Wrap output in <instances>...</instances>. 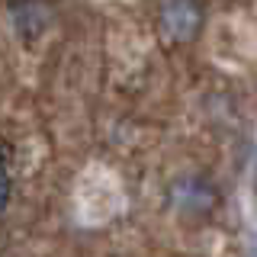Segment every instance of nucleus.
<instances>
[{"label": "nucleus", "mask_w": 257, "mask_h": 257, "mask_svg": "<svg viewBox=\"0 0 257 257\" xmlns=\"http://www.w3.org/2000/svg\"><path fill=\"white\" fill-rule=\"evenodd\" d=\"M203 4L199 0H164L161 7V29L174 42H193L203 29Z\"/></svg>", "instance_id": "f257e3e1"}, {"label": "nucleus", "mask_w": 257, "mask_h": 257, "mask_svg": "<svg viewBox=\"0 0 257 257\" xmlns=\"http://www.w3.org/2000/svg\"><path fill=\"white\" fill-rule=\"evenodd\" d=\"M7 196H10V177H7V167H4V161H0V206L7 203Z\"/></svg>", "instance_id": "f03ea898"}]
</instances>
